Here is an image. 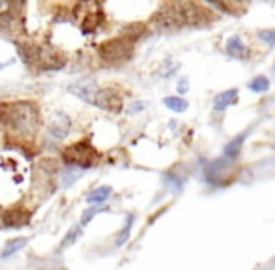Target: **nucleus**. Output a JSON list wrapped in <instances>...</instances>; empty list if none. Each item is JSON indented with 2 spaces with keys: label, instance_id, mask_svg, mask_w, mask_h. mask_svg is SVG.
<instances>
[{
  "label": "nucleus",
  "instance_id": "1",
  "mask_svg": "<svg viewBox=\"0 0 275 270\" xmlns=\"http://www.w3.org/2000/svg\"><path fill=\"white\" fill-rule=\"evenodd\" d=\"M4 126L15 135H32L38 130L39 115L36 105L30 101L19 103H4L0 107Z\"/></svg>",
  "mask_w": 275,
  "mask_h": 270
},
{
  "label": "nucleus",
  "instance_id": "2",
  "mask_svg": "<svg viewBox=\"0 0 275 270\" xmlns=\"http://www.w3.org/2000/svg\"><path fill=\"white\" fill-rule=\"evenodd\" d=\"M96 156H97L96 150L92 149L87 141H82V143H77V144H73V147H68V149L64 150V154H62V160L70 167L79 165L87 169V167L94 165Z\"/></svg>",
  "mask_w": 275,
  "mask_h": 270
},
{
  "label": "nucleus",
  "instance_id": "3",
  "mask_svg": "<svg viewBox=\"0 0 275 270\" xmlns=\"http://www.w3.org/2000/svg\"><path fill=\"white\" fill-rule=\"evenodd\" d=\"M131 49H133V39L130 38H116L99 47V55L103 60L107 62H124L131 56Z\"/></svg>",
  "mask_w": 275,
  "mask_h": 270
},
{
  "label": "nucleus",
  "instance_id": "4",
  "mask_svg": "<svg viewBox=\"0 0 275 270\" xmlns=\"http://www.w3.org/2000/svg\"><path fill=\"white\" fill-rule=\"evenodd\" d=\"M36 62H39L47 70H56V68L64 66V56L60 55L56 49H53L51 45H38Z\"/></svg>",
  "mask_w": 275,
  "mask_h": 270
},
{
  "label": "nucleus",
  "instance_id": "5",
  "mask_svg": "<svg viewBox=\"0 0 275 270\" xmlns=\"http://www.w3.org/2000/svg\"><path fill=\"white\" fill-rule=\"evenodd\" d=\"M92 105L96 107H101V109H109V111H118L122 101H120L118 94H114V90L111 89H96L94 96H92Z\"/></svg>",
  "mask_w": 275,
  "mask_h": 270
},
{
  "label": "nucleus",
  "instance_id": "6",
  "mask_svg": "<svg viewBox=\"0 0 275 270\" xmlns=\"http://www.w3.org/2000/svg\"><path fill=\"white\" fill-rule=\"evenodd\" d=\"M71 128V122L70 118L66 115H62V113H56V115L51 118V122H49L47 130L51 132V135L56 139H64L66 135H68V132H70Z\"/></svg>",
  "mask_w": 275,
  "mask_h": 270
},
{
  "label": "nucleus",
  "instance_id": "7",
  "mask_svg": "<svg viewBox=\"0 0 275 270\" xmlns=\"http://www.w3.org/2000/svg\"><path fill=\"white\" fill-rule=\"evenodd\" d=\"M28 220H30V214L21 209H11L8 212H4V216H2L4 227H25L28 223Z\"/></svg>",
  "mask_w": 275,
  "mask_h": 270
},
{
  "label": "nucleus",
  "instance_id": "8",
  "mask_svg": "<svg viewBox=\"0 0 275 270\" xmlns=\"http://www.w3.org/2000/svg\"><path fill=\"white\" fill-rule=\"evenodd\" d=\"M227 53L230 56H234V58H240V60H243V58H247V56H249L247 45H245L242 39H240V36H232V38H228Z\"/></svg>",
  "mask_w": 275,
  "mask_h": 270
},
{
  "label": "nucleus",
  "instance_id": "9",
  "mask_svg": "<svg viewBox=\"0 0 275 270\" xmlns=\"http://www.w3.org/2000/svg\"><path fill=\"white\" fill-rule=\"evenodd\" d=\"M238 99V89H230V90H225V92L217 94L216 99H214V109L216 111H225L227 107L236 103Z\"/></svg>",
  "mask_w": 275,
  "mask_h": 270
},
{
  "label": "nucleus",
  "instance_id": "10",
  "mask_svg": "<svg viewBox=\"0 0 275 270\" xmlns=\"http://www.w3.org/2000/svg\"><path fill=\"white\" fill-rule=\"evenodd\" d=\"M28 244V238L27 237H19V238H11V240H8V242L4 244V248H2V254H0V257L2 259H8V257H11V255H15L17 252H21L25 246Z\"/></svg>",
  "mask_w": 275,
  "mask_h": 270
},
{
  "label": "nucleus",
  "instance_id": "11",
  "mask_svg": "<svg viewBox=\"0 0 275 270\" xmlns=\"http://www.w3.org/2000/svg\"><path fill=\"white\" fill-rule=\"evenodd\" d=\"M111 193H113V188H111V186H99V188H96V190H92V192L88 193L87 201L90 204L105 203V201L111 197Z\"/></svg>",
  "mask_w": 275,
  "mask_h": 270
},
{
  "label": "nucleus",
  "instance_id": "12",
  "mask_svg": "<svg viewBox=\"0 0 275 270\" xmlns=\"http://www.w3.org/2000/svg\"><path fill=\"white\" fill-rule=\"evenodd\" d=\"M243 141H245V133H240L236 139H232L230 143L225 147V156H227V158H236V156L240 154V150H242Z\"/></svg>",
  "mask_w": 275,
  "mask_h": 270
},
{
  "label": "nucleus",
  "instance_id": "13",
  "mask_svg": "<svg viewBox=\"0 0 275 270\" xmlns=\"http://www.w3.org/2000/svg\"><path fill=\"white\" fill-rule=\"evenodd\" d=\"M163 103L167 105V109L174 111V113H183V111L187 109V101L183 98H178V96H168V98L163 99Z\"/></svg>",
  "mask_w": 275,
  "mask_h": 270
},
{
  "label": "nucleus",
  "instance_id": "14",
  "mask_svg": "<svg viewBox=\"0 0 275 270\" xmlns=\"http://www.w3.org/2000/svg\"><path fill=\"white\" fill-rule=\"evenodd\" d=\"M247 87L253 90V92H257V94L268 92V90H270V79L264 77V75H259V77L251 79Z\"/></svg>",
  "mask_w": 275,
  "mask_h": 270
},
{
  "label": "nucleus",
  "instance_id": "15",
  "mask_svg": "<svg viewBox=\"0 0 275 270\" xmlns=\"http://www.w3.org/2000/svg\"><path fill=\"white\" fill-rule=\"evenodd\" d=\"M133 221H135V216L130 214L128 216V220H125V223H124V229H122V231L118 233V237H116V246H122V244L128 242V238H130V235H131Z\"/></svg>",
  "mask_w": 275,
  "mask_h": 270
},
{
  "label": "nucleus",
  "instance_id": "16",
  "mask_svg": "<svg viewBox=\"0 0 275 270\" xmlns=\"http://www.w3.org/2000/svg\"><path fill=\"white\" fill-rule=\"evenodd\" d=\"M81 233H82V229H81V225H73L70 229V231L66 233V237H64V240H62V248H68V246H71V244H75V240L79 237H81Z\"/></svg>",
  "mask_w": 275,
  "mask_h": 270
},
{
  "label": "nucleus",
  "instance_id": "17",
  "mask_svg": "<svg viewBox=\"0 0 275 270\" xmlns=\"http://www.w3.org/2000/svg\"><path fill=\"white\" fill-rule=\"evenodd\" d=\"M105 209H101V206H92V209H87L84 212H82V216H81V223L79 225H87V223H90L92 220H94V216L97 214V212H103Z\"/></svg>",
  "mask_w": 275,
  "mask_h": 270
},
{
  "label": "nucleus",
  "instance_id": "18",
  "mask_svg": "<svg viewBox=\"0 0 275 270\" xmlns=\"http://www.w3.org/2000/svg\"><path fill=\"white\" fill-rule=\"evenodd\" d=\"M77 178V171H71V169H68V171L62 173V177H60V184H62V188H68L73 184V180Z\"/></svg>",
  "mask_w": 275,
  "mask_h": 270
},
{
  "label": "nucleus",
  "instance_id": "19",
  "mask_svg": "<svg viewBox=\"0 0 275 270\" xmlns=\"http://www.w3.org/2000/svg\"><path fill=\"white\" fill-rule=\"evenodd\" d=\"M259 36L262 39H264L266 44L271 45V47H275V30H260Z\"/></svg>",
  "mask_w": 275,
  "mask_h": 270
},
{
  "label": "nucleus",
  "instance_id": "20",
  "mask_svg": "<svg viewBox=\"0 0 275 270\" xmlns=\"http://www.w3.org/2000/svg\"><path fill=\"white\" fill-rule=\"evenodd\" d=\"M4 6H6V4H2V2H0V10H2V8H4Z\"/></svg>",
  "mask_w": 275,
  "mask_h": 270
},
{
  "label": "nucleus",
  "instance_id": "21",
  "mask_svg": "<svg viewBox=\"0 0 275 270\" xmlns=\"http://www.w3.org/2000/svg\"><path fill=\"white\" fill-rule=\"evenodd\" d=\"M6 66V64H0V68H4Z\"/></svg>",
  "mask_w": 275,
  "mask_h": 270
}]
</instances>
